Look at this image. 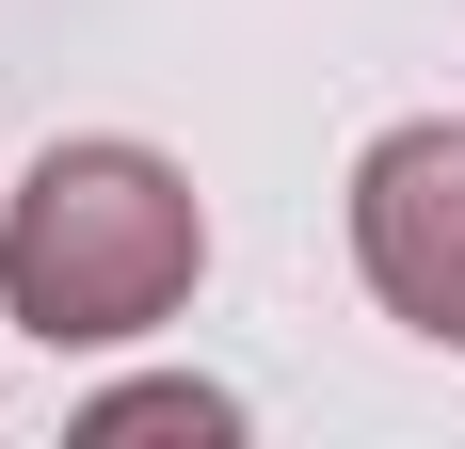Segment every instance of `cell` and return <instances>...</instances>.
<instances>
[{
	"mask_svg": "<svg viewBox=\"0 0 465 449\" xmlns=\"http://www.w3.org/2000/svg\"><path fill=\"white\" fill-rule=\"evenodd\" d=\"M193 273H209V209H193V177L161 145H48L16 177V209H0V305L48 354L177 321Z\"/></svg>",
	"mask_w": 465,
	"mask_h": 449,
	"instance_id": "1",
	"label": "cell"
},
{
	"mask_svg": "<svg viewBox=\"0 0 465 449\" xmlns=\"http://www.w3.org/2000/svg\"><path fill=\"white\" fill-rule=\"evenodd\" d=\"M353 257H370L385 321L465 354V129H385L353 161Z\"/></svg>",
	"mask_w": 465,
	"mask_h": 449,
	"instance_id": "2",
	"label": "cell"
},
{
	"mask_svg": "<svg viewBox=\"0 0 465 449\" xmlns=\"http://www.w3.org/2000/svg\"><path fill=\"white\" fill-rule=\"evenodd\" d=\"M129 434H193V449H225L241 402H225V385H113V402H81V449H129Z\"/></svg>",
	"mask_w": 465,
	"mask_h": 449,
	"instance_id": "3",
	"label": "cell"
}]
</instances>
